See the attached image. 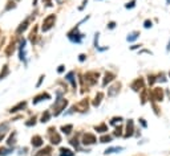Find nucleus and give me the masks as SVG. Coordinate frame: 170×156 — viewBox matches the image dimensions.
<instances>
[{"label":"nucleus","mask_w":170,"mask_h":156,"mask_svg":"<svg viewBox=\"0 0 170 156\" xmlns=\"http://www.w3.org/2000/svg\"><path fill=\"white\" fill-rule=\"evenodd\" d=\"M66 104H68V101L66 99H64V98H59L57 101L55 102V104H53V114H55V116H57L59 114H61V111L65 110Z\"/></svg>","instance_id":"nucleus-1"},{"label":"nucleus","mask_w":170,"mask_h":156,"mask_svg":"<svg viewBox=\"0 0 170 156\" xmlns=\"http://www.w3.org/2000/svg\"><path fill=\"white\" fill-rule=\"evenodd\" d=\"M55 21H56V16H55V15H49L48 17H45L44 21H43V27H41L43 32H48L49 29L55 25Z\"/></svg>","instance_id":"nucleus-2"},{"label":"nucleus","mask_w":170,"mask_h":156,"mask_svg":"<svg viewBox=\"0 0 170 156\" xmlns=\"http://www.w3.org/2000/svg\"><path fill=\"white\" fill-rule=\"evenodd\" d=\"M68 37H69L70 41L77 42V44H79V42L81 41V38H83V35H80V33H79V27H75V28H73L72 31L68 33Z\"/></svg>","instance_id":"nucleus-3"},{"label":"nucleus","mask_w":170,"mask_h":156,"mask_svg":"<svg viewBox=\"0 0 170 156\" xmlns=\"http://www.w3.org/2000/svg\"><path fill=\"white\" fill-rule=\"evenodd\" d=\"M98 76H100L98 72H89V73H87L84 76V80H85V82H87L88 85H94V83L97 82Z\"/></svg>","instance_id":"nucleus-4"},{"label":"nucleus","mask_w":170,"mask_h":156,"mask_svg":"<svg viewBox=\"0 0 170 156\" xmlns=\"http://www.w3.org/2000/svg\"><path fill=\"white\" fill-rule=\"evenodd\" d=\"M163 99V91L161 87H157V89H153L152 91V101H157L161 102Z\"/></svg>","instance_id":"nucleus-5"},{"label":"nucleus","mask_w":170,"mask_h":156,"mask_svg":"<svg viewBox=\"0 0 170 156\" xmlns=\"http://www.w3.org/2000/svg\"><path fill=\"white\" fill-rule=\"evenodd\" d=\"M97 142L96 140V136L93 135V134H85V135L83 136V144L84 146H90V144H94V143Z\"/></svg>","instance_id":"nucleus-6"},{"label":"nucleus","mask_w":170,"mask_h":156,"mask_svg":"<svg viewBox=\"0 0 170 156\" xmlns=\"http://www.w3.org/2000/svg\"><path fill=\"white\" fill-rule=\"evenodd\" d=\"M49 134H51V143H52V144H59V143L61 142V138H60V135L56 132L55 129H49Z\"/></svg>","instance_id":"nucleus-7"},{"label":"nucleus","mask_w":170,"mask_h":156,"mask_svg":"<svg viewBox=\"0 0 170 156\" xmlns=\"http://www.w3.org/2000/svg\"><path fill=\"white\" fill-rule=\"evenodd\" d=\"M132 89L134 91H140L144 89V80L142 78H138V80H135L134 82L132 83Z\"/></svg>","instance_id":"nucleus-8"},{"label":"nucleus","mask_w":170,"mask_h":156,"mask_svg":"<svg viewBox=\"0 0 170 156\" xmlns=\"http://www.w3.org/2000/svg\"><path fill=\"white\" fill-rule=\"evenodd\" d=\"M75 108L79 110V111H81V112H84V111L88 108V101H87V99H83L80 103H77L76 106H75Z\"/></svg>","instance_id":"nucleus-9"},{"label":"nucleus","mask_w":170,"mask_h":156,"mask_svg":"<svg viewBox=\"0 0 170 156\" xmlns=\"http://www.w3.org/2000/svg\"><path fill=\"white\" fill-rule=\"evenodd\" d=\"M133 131H134V125H133V121L128 122V126H126V132H125V138L133 135Z\"/></svg>","instance_id":"nucleus-10"},{"label":"nucleus","mask_w":170,"mask_h":156,"mask_svg":"<svg viewBox=\"0 0 170 156\" xmlns=\"http://www.w3.org/2000/svg\"><path fill=\"white\" fill-rule=\"evenodd\" d=\"M120 87H121V85L120 83H116L114 86H112L109 90H108V95L109 97H113V95H116V94L120 91Z\"/></svg>","instance_id":"nucleus-11"},{"label":"nucleus","mask_w":170,"mask_h":156,"mask_svg":"<svg viewBox=\"0 0 170 156\" xmlns=\"http://www.w3.org/2000/svg\"><path fill=\"white\" fill-rule=\"evenodd\" d=\"M51 152H52V148L51 147H45L44 149H40L35 156H51Z\"/></svg>","instance_id":"nucleus-12"},{"label":"nucleus","mask_w":170,"mask_h":156,"mask_svg":"<svg viewBox=\"0 0 170 156\" xmlns=\"http://www.w3.org/2000/svg\"><path fill=\"white\" fill-rule=\"evenodd\" d=\"M66 81H69L70 83H72V86L75 87V89H76L77 87V83H76V80H75V73H73V72H70V73H68L66 74Z\"/></svg>","instance_id":"nucleus-13"},{"label":"nucleus","mask_w":170,"mask_h":156,"mask_svg":"<svg viewBox=\"0 0 170 156\" xmlns=\"http://www.w3.org/2000/svg\"><path fill=\"white\" fill-rule=\"evenodd\" d=\"M32 144H33V147L43 146V139H41V136H39V135L33 136V138H32Z\"/></svg>","instance_id":"nucleus-14"},{"label":"nucleus","mask_w":170,"mask_h":156,"mask_svg":"<svg viewBox=\"0 0 170 156\" xmlns=\"http://www.w3.org/2000/svg\"><path fill=\"white\" fill-rule=\"evenodd\" d=\"M49 98H51V95H49V94H41V95H37V97L35 98V99H33V103H39V102H41V101H45V99H49Z\"/></svg>","instance_id":"nucleus-15"},{"label":"nucleus","mask_w":170,"mask_h":156,"mask_svg":"<svg viewBox=\"0 0 170 156\" xmlns=\"http://www.w3.org/2000/svg\"><path fill=\"white\" fill-rule=\"evenodd\" d=\"M20 60L21 61L25 60V40H21L20 42Z\"/></svg>","instance_id":"nucleus-16"},{"label":"nucleus","mask_w":170,"mask_h":156,"mask_svg":"<svg viewBox=\"0 0 170 156\" xmlns=\"http://www.w3.org/2000/svg\"><path fill=\"white\" fill-rule=\"evenodd\" d=\"M114 80V74H112V73H106L105 74V78H104V82H102V86H106L108 83L110 82V81Z\"/></svg>","instance_id":"nucleus-17"},{"label":"nucleus","mask_w":170,"mask_h":156,"mask_svg":"<svg viewBox=\"0 0 170 156\" xmlns=\"http://www.w3.org/2000/svg\"><path fill=\"white\" fill-rule=\"evenodd\" d=\"M102 97H104V94H102V93H98L97 95H96V98H94V101H93V106H96V107H97V106H100Z\"/></svg>","instance_id":"nucleus-18"},{"label":"nucleus","mask_w":170,"mask_h":156,"mask_svg":"<svg viewBox=\"0 0 170 156\" xmlns=\"http://www.w3.org/2000/svg\"><path fill=\"white\" fill-rule=\"evenodd\" d=\"M25 106H27V102H20V103L18 104V106H15V107H12L11 108V112H16V111H19L20 108H24Z\"/></svg>","instance_id":"nucleus-19"},{"label":"nucleus","mask_w":170,"mask_h":156,"mask_svg":"<svg viewBox=\"0 0 170 156\" xmlns=\"http://www.w3.org/2000/svg\"><path fill=\"white\" fill-rule=\"evenodd\" d=\"M28 21H29V20L27 19V20H24L23 23H21V24H20V27L18 28V31H16L18 33H21V32H24L25 29H27V27H28Z\"/></svg>","instance_id":"nucleus-20"},{"label":"nucleus","mask_w":170,"mask_h":156,"mask_svg":"<svg viewBox=\"0 0 170 156\" xmlns=\"http://www.w3.org/2000/svg\"><path fill=\"white\" fill-rule=\"evenodd\" d=\"M60 156H75V153L70 151V149H68V148H61L60 149Z\"/></svg>","instance_id":"nucleus-21"},{"label":"nucleus","mask_w":170,"mask_h":156,"mask_svg":"<svg viewBox=\"0 0 170 156\" xmlns=\"http://www.w3.org/2000/svg\"><path fill=\"white\" fill-rule=\"evenodd\" d=\"M122 147H112V148H108L106 151H105V153H113V152H120V151H122Z\"/></svg>","instance_id":"nucleus-22"},{"label":"nucleus","mask_w":170,"mask_h":156,"mask_svg":"<svg viewBox=\"0 0 170 156\" xmlns=\"http://www.w3.org/2000/svg\"><path fill=\"white\" fill-rule=\"evenodd\" d=\"M138 36H140V32H132V33L128 36V41H134V40H137Z\"/></svg>","instance_id":"nucleus-23"},{"label":"nucleus","mask_w":170,"mask_h":156,"mask_svg":"<svg viewBox=\"0 0 170 156\" xmlns=\"http://www.w3.org/2000/svg\"><path fill=\"white\" fill-rule=\"evenodd\" d=\"M96 131H97V132H106L108 131L106 125L102 123V125H100V126H96Z\"/></svg>","instance_id":"nucleus-24"},{"label":"nucleus","mask_w":170,"mask_h":156,"mask_svg":"<svg viewBox=\"0 0 170 156\" xmlns=\"http://www.w3.org/2000/svg\"><path fill=\"white\" fill-rule=\"evenodd\" d=\"M72 129H73V126H72V125L63 126V127H61V131H63L64 134H66V135H68V134H70V131H72Z\"/></svg>","instance_id":"nucleus-25"},{"label":"nucleus","mask_w":170,"mask_h":156,"mask_svg":"<svg viewBox=\"0 0 170 156\" xmlns=\"http://www.w3.org/2000/svg\"><path fill=\"white\" fill-rule=\"evenodd\" d=\"M49 118H51V112H49V111H45L44 114H43V116H41V122L43 123H45V122L49 121Z\"/></svg>","instance_id":"nucleus-26"},{"label":"nucleus","mask_w":170,"mask_h":156,"mask_svg":"<svg viewBox=\"0 0 170 156\" xmlns=\"http://www.w3.org/2000/svg\"><path fill=\"white\" fill-rule=\"evenodd\" d=\"M8 74V66L7 65H4L3 68V72L0 73V80H3V78H5V76Z\"/></svg>","instance_id":"nucleus-27"},{"label":"nucleus","mask_w":170,"mask_h":156,"mask_svg":"<svg viewBox=\"0 0 170 156\" xmlns=\"http://www.w3.org/2000/svg\"><path fill=\"white\" fill-rule=\"evenodd\" d=\"M110 140H112V138H110V136H109V135H104V136H101V139H100V142L101 143H108V142H110Z\"/></svg>","instance_id":"nucleus-28"},{"label":"nucleus","mask_w":170,"mask_h":156,"mask_svg":"<svg viewBox=\"0 0 170 156\" xmlns=\"http://www.w3.org/2000/svg\"><path fill=\"white\" fill-rule=\"evenodd\" d=\"M9 152H12L11 149H5V148H1L0 149V155H3V156H5V155H8Z\"/></svg>","instance_id":"nucleus-29"},{"label":"nucleus","mask_w":170,"mask_h":156,"mask_svg":"<svg viewBox=\"0 0 170 156\" xmlns=\"http://www.w3.org/2000/svg\"><path fill=\"white\" fill-rule=\"evenodd\" d=\"M117 122H118V123H121V122H122V118H120V116H118V118H113V119L110 121V125H116Z\"/></svg>","instance_id":"nucleus-30"},{"label":"nucleus","mask_w":170,"mask_h":156,"mask_svg":"<svg viewBox=\"0 0 170 156\" xmlns=\"http://www.w3.org/2000/svg\"><path fill=\"white\" fill-rule=\"evenodd\" d=\"M31 41L32 42H36V28L32 31V33H31Z\"/></svg>","instance_id":"nucleus-31"},{"label":"nucleus","mask_w":170,"mask_h":156,"mask_svg":"<svg viewBox=\"0 0 170 156\" xmlns=\"http://www.w3.org/2000/svg\"><path fill=\"white\" fill-rule=\"evenodd\" d=\"M15 136H16V134H14V136H11L9 140H8V146H14L15 144Z\"/></svg>","instance_id":"nucleus-32"},{"label":"nucleus","mask_w":170,"mask_h":156,"mask_svg":"<svg viewBox=\"0 0 170 156\" xmlns=\"http://www.w3.org/2000/svg\"><path fill=\"white\" fill-rule=\"evenodd\" d=\"M152 25H153V23L150 20H146L145 23H144V27L145 28H152Z\"/></svg>","instance_id":"nucleus-33"},{"label":"nucleus","mask_w":170,"mask_h":156,"mask_svg":"<svg viewBox=\"0 0 170 156\" xmlns=\"http://www.w3.org/2000/svg\"><path fill=\"white\" fill-rule=\"evenodd\" d=\"M70 144H72V146H75L77 148V147H79V142H77V139L76 138L72 139V140H70Z\"/></svg>","instance_id":"nucleus-34"},{"label":"nucleus","mask_w":170,"mask_h":156,"mask_svg":"<svg viewBox=\"0 0 170 156\" xmlns=\"http://www.w3.org/2000/svg\"><path fill=\"white\" fill-rule=\"evenodd\" d=\"M134 5H135V1L133 0V1H130V3H128V4H126L125 7H126V8H133Z\"/></svg>","instance_id":"nucleus-35"},{"label":"nucleus","mask_w":170,"mask_h":156,"mask_svg":"<svg viewBox=\"0 0 170 156\" xmlns=\"http://www.w3.org/2000/svg\"><path fill=\"white\" fill-rule=\"evenodd\" d=\"M121 131H122V130L118 127V129L114 131V135H116V136H121Z\"/></svg>","instance_id":"nucleus-36"},{"label":"nucleus","mask_w":170,"mask_h":156,"mask_svg":"<svg viewBox=\"0 0 170 156\" xmlns=\"http://www.w3.org/2000/svg\"><path fill=\"white\" fill-rule=\"evenodd\" d=\"M154 81H156V78H154L153 76H149V83H150V85H153V83H154Z\"/></svg>","instance_id":"nucleus-37"},{"label":"nucleus","mask_w":170,"mask_h":156,"mask_svg":"<svg viewBox=\"0 0 170 156\" xmlns=\"http://www.w3.org/2000/svg\"><path fill=\"white\" fill-rule=\"evenodd\" d=\"M36 119L35 118H33V119H31V122H27V126H32V125H35V123H36Z\"/></svg>","instance_id":"nucleus-38"},{"label":"nucleus","mask_w":170,"mask_h":156,"mask_svg":"<svg viewBox=\"0 0 170 156\" xmlns=\"http://www.w3.org/2000/svg\"><path fill=\"white\" fill-rule=\"evenodd\" d=\"M7 127H8L7 123H4L3 126H0V132H1V130H7Z\"/></svg>","instance_id":"nucleus-39"},{"label":"nucleus","mask_w":170,"mask_h":156,"mask_svg":"<svg viewBox=\"0 0 170 156\" xmlns=\"http://www.w3.org/2000/svg\"><path fill=\"white\" fill-rule=\"evenodd\" d=\"M57 72H59V73H63L64 72V66L61 65V66H59V69H57Z\"/></svg>","instance_id":"nucleus-40"},{"label":"nucleus","mask_w":170,"mask_h":156,"mask_svg":"<svg viewBox=\"0 0 170 156\" xmlns=\"http://www.w3.org/2000/svg\"><path fill=\"white\" fill-rule=\"evenodd\" d=\"M140 122H141V125H142L144 127H146V126H148V125H146V122H145V119H140Z\"/></svg>","instance_id":"nucleus-41"},{"label":"nucleus","mask_w":170,"mask_h":156,"mask_svg":"<svg viewBox=\"0 0 170 156\" xmlns=\"http://www.w3.org/2000/svg\"><path fill=\"white\" fill-rule=\"evenodd\" d=\"M108 27L110 28V29H113V28L116 27V24H114V23H109V25H108Z\"/></svg>","instance_id":"nucleus-42"},{"label":"nucleus","mask_w":170,"mask_h":156,"mask_svg":"<svg viewBox=\"0 0 170 156\" xmlns=\"http://www.w3.org/2000/svg\"><path fill=\"white\" fill-rule=\"evenodd\" d=\"M87 3H88V0H84V3H83V5L80 7V9H83V8L85 7V4H87Z\"/></svg>","instance_id":"nucleus-43"},{"label":"nucleus","mask_w":170,"mask_h":156,"mask_svg":"<svg viewBox=\"0 0 170 156\" xmlns=\"http://www.w3.org/2000/svg\"><path fill=\"white\" fill-rule=\"evenodd\" d=\"M85 60V54H80V61H84Z\"/></svg>","instance_id":"nucleus-44"},{"label":"nucleus","mask_w":170,"mask_h":156,"mask_svg":"<svg viewBox=\"0 0 170 156\" xmlns=\"http://www.w3.org/2000/svg\"><path fill=\"white\" fill-rule=\"evenodd\" d=\"M3 138H4V135H3V134H0V142L3 140Z\"/></svg>","instance_id":"nucleus-45"},{"label":"nucleus","mask_w":170,"mask_h":156,"mask_svg":"<svg viewBox=\"0 0 170 156\" xmlns=\"http://www.w3.org/2000/svg\"><path fill=\"white\" fill-rule=\"evenodd\" d=\"M169 3H170V0H167V4H169Z\"/></svg>","instance_id":"nucleus-46"},{"label":"nucleus","mask_w":170,"mask_h":156,"mask_svg":"<svg viewBox=\"0 0 170 156\" xmlns=\"http://www.w3.org/2000/svg\"><path fill=\"white\" fill-rule=\"evenodd\" d=\"M169 74H170V73H169Z\"/></svg>","instance_id":"nucleus-47"}]
</instances>
